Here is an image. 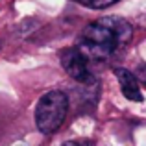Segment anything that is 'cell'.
Returning a JSON list of instances; mask_svg holds the SVG:
<instances>
[{"label": "cell", "mask_w": 146, "mask_h": 146, "mask_svg": "<svg viewBox=\"0 0 146 146\" xmlns=\"http://www.w3.org/2000/svg\"><path fill=\"white\" fill-rule=\"evenodd\" d=\"M68 111V96L63 91H48L43 94L35 107V126L41 133H56L65 122Z\"/></svg>", "instance_id": "2"}, {"label": "cell", "mask_w": 146, "mask_h": 146, "mask_svg": "<svg viewBox=\"0 0 146 146\" xmlns=\"http://www.w3.org/2000/svg\"><path fill=\"white\" fill-rule=\"evenodd\" d=\"M135 76L146 85V65H141V67L137 68V74H135Z\"/></svg>", "instance_id": "6"}, {"label": "cell", "mask_w": 146, "mask_h": 146, "mask_svg": "<svg viewBox=\"0 0 146 146\" xmlns=\"http://www.w3.org/2000/svg\"><path fill=\"white\" fill-rule=\"evenodd\" d=\"M133 28L122 17H102L91 22L78 39V48L87 59L107 61L131 41Z\"/></svg>", "instance_id": "1"}, {"label": "cell", "mask_w": 146, "mask_h": 146, "mask_svg": "<svg viewBox=\"0 0 146 146\" xmlns=\"http://www.w3.org/2000/svg\"><path fill=\"white\" fill-rule=\"evenodd\" d=\"M78 2L83 4V6H87V7H93V9H104V7L113 6L118 0H78Z\"/></svg>", "instance_id": "5"}, {"label": "cell", "mask_w": 146, "mask_h": 146, "mask_svg": "<svg viewBox=\"0 0 146 146\" xmlns=\"http://www.w3.org/2000/svg\"><path fill=\"white\" fill-rule=\"evenodd\" d=\"M115 76L118 80V85H120V91L124 94V98H128L129 102H143L139 78L133 72L126 70V68H115Z\"/></svg>", "instance_id": "4"}, {"label": "cell", "mask_w": 146, "mask_h": 146, "mask_svg": "<svg viewBox=\"0 0 146 146\" xmlns=\"http://www.w3.org/2000/svg\"><path fill=\"white\" fill-rule=\"evenodd\" d=\"M61 65L67 70V74L70 78H74L76 82H80V83H91L93 82V74L89 70L87 57L78 46L67 48L61 54Z\"/></svg>", "instance_id": "3"}]
</instances>
